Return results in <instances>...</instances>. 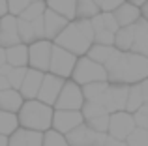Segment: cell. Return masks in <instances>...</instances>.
<instances>
[{
	"mask_svg": "<svg viewBox=\"0 0 148 146\" xmlns=\"http://www.w3.org/2000/svg\"><path fill=\"white\" fill-rule=\"evenodd\" d=\"M107 79L111 84H139L148 79V58L137 53H122L116 49L105 64Z\"/></svg>",
	"mask_w": 148,
	"mask_h": 146,
	"instance_id": "cell-1",
	"label": "cell"
},
{
	"mask_svg": "<svg viewBox=\"0 0 148 146\" xmlns=\"http://www.w3.org/2000/svg\"><path fill=\"white\" fill-rule=\"evenodd\" d=\"M53 109L47 103L40 99H28L19 111V124L25 129H34V131H49L53 126Z\"/></svg>",
	"mask_w": 148,
	"mask_h": 146,
	"instance_id": "cell-2",
	"label": "cell"
},
{
	"mask_svg": "<svg viewBox=\"0 0 148 146\" xmlns=\"http://www.w3.org/2000/svg\"><path fill=\"white\" fill-rule=\"evenodd\" d=\"M54 43L64 47V49H68V51H71L73 55H77V56H83V55H88V51H90V47L94 45V41H92L90 38L77 26V23L73 21V23H69L64 28V32L54 40Z\"/></svg>",
	"mask_w": 148,
	"mask_h": 146,
	"instance_id": "cell-3",
	"label": "cell"
},
{
	"mask_svg": "<svg viewBox=\"0 0 148 146\" xmlns=\"http://www.w3.org/2000/svg\"><path fill=\"white\" fill-rule=\"evenodd\" d=\"M71 77L81 86L90 84V83H98V81H109L105 66L94 62V60L88 58V56H83V58L77 60V66H75V70H73Z\"/></svg>",
	"mask_w": 148,
	"mask_h": 146,
	"instance_id": "cell-4",
	"label": "cell"
},
{
	"mask_svg": "<svg viewBox=\"0 0 148 146\" xmlns=\"http://www.w3.org/2000/svg\"><path fill=\"white\" fill-rule=\"evenodd\" d=\"M77 66V55H73L71 51L60 47L54 43L53 45V56H51V66H49V73L68 79L73 75V70Z\"/></svg>",
	"mask_w": 148,
	"mask_h": 146,
	"instance_id": "cell-5",
	"label": "cell"
},
{
	"mask_svg": "<svg viewBox=\"0 0 148 146\" xmlns=\"http://www.w3.org/2000/svg\"><path fill=\"white\" fill-rule=\"evenodd\" d=\"M84 103H86V99L83 94V86L77 84L75 81H68L62 88L54 107H56V111H81Z\"/></svg>",
	"mask_w": 148,
	"mask_h": 146,
	"instance_id": "cell-6",
	"label": "cell"
},
{
	"mask_svg": "<svg viewBox=\"0 0 148 146\" xmlns=\"http://www.w3.org/2000/svg\"><path fill=\"white\" fill-rule=\"evenodd\" d=\"M109 133H98L90 128V126L84 122L79 128H75L73 131H69L66 135L69 146H105V141H107Z\"/></svg>",
	"mask_w": 148,
	"mask_h": 146,
	"instance_id": "cell-7",
	"label": "cell"
},
{
	"mask_svg": "<svg viewBox=\"0 0 148 146\" xmlns=\"http://www.w3.org/2000/svg\"><path fill=\"white\" fill-rule=\"evenodd\" d=\"M127 96H130V86L127 84H111L105 90V94L98 99V103H101L107 109L109 114H112V113H118V111H126Z\"/></svg>",
	"mask_w": 148,
	"mask_h": 146,
	"instance_id": "cell-8",
	"label": "cell"
},
{
	"mask_svg": "<svg viewBox=\"0 0 148 146\" xmlns=\"http://www.w3.org/2000/svg\"><path fill=\"white\" fill-rule=\"evenodd\" d=\"M135 128H137V124H135V116L131 113L118 111V113L111 114V120H109V135L111 137L126 141L135 131Z\"/></svg>",
	"mask_w": 148,
	"mask_h": 146,
	"instance_id": "cell-9",
	"label": "cell"
},
{
	"mask_svg": "<svg viewBox=\"0 0 148 146\" xmlns=\"http://www.w3.org/2000/svg\"><path fill=\"white\" fill-rule=\"evenodd\" d=\"M53 45L49 40H40L36 43H30V68L40 71H49L51 66V56H53Z\"/></svg>",
	"mask_w": 148,
	"mask_h": 146,
	"instance_id": "cell-10",
	"label": "cell"
},
{
	"mask_svg": "<svg viewBox=\"0 0 148 146\" xmlns=\"http://www.w3.org/2000/svg\"><path fill=\"white\" fill-rule=\"evenodd\" d=\"M81 124H84V116L81 111H56L53 116V129L62 135H68Z\"/></svg>",
	"mask_w": 148,
	"mask_h": 146,
	"instance_id": "cell-11",
	"label": "cell"
},
{
	"mask_svg": "<svg viewBox=\"0 0 148 146\" xmlns=\"http://www.w3.org/2000/svg\"><path fill=\"white\" fill-rule=\"evenodd\" d=\"M64 84H66V81L62 77L54 75V73H45L40 94H38V99L47 103V105H54L58 96H60V92H62V88H64Z\"/></svg>",
	"mask_w": 148,
	"mask_h": 146,
	"instance_id": "cell-12",
	"label": "cell"
},
{
	"mask_svg": "<svg viewBox=\"0 0 148 146\" xmlns=\"http://www.w3.org/2000/svg\"><path fill=\"white\" fill-rule=\"evenodd\" d=\"M19 19L17 15L8 13L6 17H2V25H0V45L2 47H13V45L23 43L21 36H19Z\"/></svg>",
	"mask_w": 148,
	"mask_h": 146,
	"instance_id": "cell-13",
	"label": "cell"
},
{
	"mask_svg": "<svg viewBox=\"0 0 148 146\" xmlns=\"http://www.w3.org/2000/svg\"><path fill=\"white\" fill-rule=\"evenodd\" d=\"M43 21H45V38H47L49 41H54L62 32H64L66 26L69 25V19H66L64 15L56 13V11L49 10V8H47V11H45V15H43Z\"/></svg>",
	"mask_w": 148,
	"mask_h": 146,
	"instance_id": "cell-14",
	"label": "cell"
},
{
	"mask_svg": "<svg viewBox=\"0 0 148 146\" xmlns=\"http://www.w3.org/2000/svg\"><path fill=\"white\" fill-rule=\"evenodd\" d=\"M43 131L19 128L13 135H10V146H43Z\"/></svg>",
	"mask_w": 148,
	"mask_h": 146,
	"instance_id": "cell-15",
	"label": "cell"
},
{
	"mask_svg": "<svg viewBox=\"0 0 148 146\" xmlns=\"http://www.w3.org/2000/svg\"><path fill=\"white\" fill-rule=\"evenodd\" d=\"M43 77H45L43 71L30 68V70L26 71V77H25L23 86L19 88V92L23 94V98H25V99H36L38 94H40V88H41V83H43Z\"/></svg>",
	"mask_w": 148,
	"mask_h": 146,
	"instance_id": "cell-16",
	"label": "cell"
},
{
	"mask_svg": "<svg viewBox=\"0 0 148 146\" xmlns=\"http://www.w3.org/2000/svg\"><path fill=\"white\" fill-rule=\"evenodd\" d=\"M112 13H114V17H116V21H118L120 28H122V26H131V25H135V23H137L139 19L143 17L141 8L135 6V4H131V2H124L122 6L118 8V10L112 11Z\"/></svg>",
	"mask_w": 148,
	"mask_h": 146,
	"instance_id": "cell-17",
	"label": "cell"
},
{
	"mask_svg": "<svg viewBox=\"0 0 148 146\" xmlns=\"http://www.w3.org/2000/svg\"><path fill=\"white\" fill-rule=\"evenodd\" d=\"M133 26H135V41L131 47V53H137V55H143L148 58V21L145 17H141Z\"/></svg>",
	"mask_w": 148,
	"mask_h": 146,
	"instance_id": "cell-18",
	"label": "cell"
},
{
	"mask_svg": "<svg viewBox=\"0 0 148 146\" xmlns=\"http://www.w3.org/2000/svg\"><path fill=\"white\" fill-rule=\"evenodd\" d=\"M23 99H25L23 94L17 92L15 88L2 90V92H0V109H2V111H10V113H19L21 107L25 105Z\"/></svg>",
	"mask_w": 148,
	"mask_h": 146,
	"instance_id": "cell-19",
	"label": "cell"
},
{
	"mask_svg": "<svg viewBox=\"0 0 148 146\" xmlns=\"http://www.w3.org/2000/svg\"><path fill=\"white\" fill-rule=\"evenodd\" d=\"M6 53H8V64H10V66H13V68H25L26 64H28L30 47H26L25 43L8 47Z\"/></svg>",
	"mask_w": 148,
	"mask_h": 146,
	"instance_id": "cell-20",
	"label": "cell"
},
{
	"mask_svg": "<svg viewBox=\"0 0 148 146\" xmlns=\"http://www.w3.org/2000/svg\"><path fill=\"white\" fill-rule=\"evenodd\" d=\"M133 41H135V26H122V28L116 32V38H114V47L122 53H127L131 51L133 47Z\"/></svg>",
	"mask_w": 148,
	"mask_h": 146,
	"instance_id": "cell-21",
	"label": "cell"
},
{
	"mask_svg": "<svg viewBox=\"0 0 148 146\" xmlns=\"http://www.w3.org/2000/svg\"><path fill=\"white\" fill-rule=\"evenodd\" d=\"M47 8L64 15L69 21L77 17V0H47Z\"/></svg>",
	"mask_w": 148,
	"mask_h": 146,
	"instance_id": "cell-22",
	"label": "cell"
},
{
	"mask_svg": "<svg viewBox=\"0 0 148 146\" xmlns=\"http://www.w3.org/2000/svg\"><path fill=\"white\" fill-rule=\"evenodd\" d=\"M116 47L114 45H99V43H94L90 47V51H88V58H92L94 62L101 64V66H105V64L109 62V58H111L112 55H114Z\"/></svg>",
	"mask_w": 148,
	"mask_h": 146,
	"instance_id": "cell-23",
	"label": "cell"
},
{
	"mask_svg": "<svg viewBox=\"0 0 148 146\" xmlns=\"http://www.w3.org/2000/svg\"><path fill=\"white\" fill-rule=\"evenodd\" d=\"M19 114L10 113V111H2L0 109V133L2 135H13L19 129Z\"/></svg>",
	"mask_w": 148,
	"mask_h": 146,
	"instance_id": "cell-24",
	"label": "cell"
},
{
	"mask_svg": "<svg viewBox=\"0 0 148 146\" xmlns=\"http://www.w3.org/2000/svg\"><path fill=\"white\" fill-rule=\"evenodd\" d=\"M111 86L109 81H98V83H90V84H84L83 86V94L86 101H98L101 96L105 94V90Z\"/></svg>",
	"mask_w": 148,
	"mask_h": 146,
	"instance_id": "cell-25",
	"label": "cell"
},
{
	"mask_svg": "<svg viewBox=\"0 0 148 146\" xmlns=\"http://www.w3.org/2000/svg\"><path fill=\"white\" fill-rule=\"evenodd\" d=\"M143 105H145V99H143L141 83H139V84H131V86H130V96H127L126 111H127V113H131V114H135Z\"/></svg>",
	"mask_w": 148,
	"mask_h": 146,
	"instance_id": "cell-26",
	"label": "cell"
},
{
	"mask_svg": "<svg viewBox=\"0 0 148 146\" xmlns=\"http://www.w3.org/2000/svg\"><path fill=\"white\" fill-rule=\"evenodd\" d=\"M101 13V8L94 0H77V19H94Z\"/></svg>",
	"mask_w": 148,
	"mask_h": 146,
	"instance_id": "cell-27",
	"label": "cell"
},
{
	"mask_svg": "<svg viewBox=\"0 0 148 146\" xmlns=\"http://www.w3.org/2000/svg\"><path fill=\"white\" fill-rule=\"evenodd\" d=\"M19 19V36H21L23 43H36L38 38H36V30H34L32 21H25V19L17 17Z\"/></svg>",
	"mask_w": 148,
	"mask_h": 146,
	"instance_id": "cell-28",
	"label": "cell"
},
{
	"mask_svg": "<svg viewBox=\"0 0 148 146\" xmlns=\"http://www.w3.org/2000/svg\"><path fill=\"white\" fill-rule=\"evenodd\" d=\"M45 11H47V2H45V0H40V2H34L32 6H28L19 17L25 19V21H36V19L43 17Z\"/></svg>",
	"mask_w": 148,
	"mask_h": 146,
	"instance_id": "cell-29",
	"label": "cell"
},
{
	"mask_svg": "<svg viewBox=\"0 0 148 146\" xmlns=\"http://www.w3.org/2000/svg\"><path fill=\"white\" fill-rule=\"evenodd\" d=\"M81 113H83L84 120H90V118H96V116L109 114L107 109H105L101 103H98V101H86V103H84V107L81 109Z\"/></svg>",
	"mask_w": 148,
	"mask_h": 146,
	"instance_id": "cell-30",
	"label": "cell"
},
{
	"mask_svg": "<svg viewBox=\"0 0 148 146\" xmlns=\"http://www.w3.org/2000/svg\"><path fill=\"white\" fill-rule=\"evenodd\" d=\"M127 146H148V129L135 128V131L126 139Z\"/></svg>",
	"mask_w": 148,
	"mask_h": 146,
	"instance_id": "cell-31",
	"label": "cell"
},
{
	"mask_svg": "<svg viewBox=\"0 0 148 146\" xmlns=\"http://www.w3.org/2000/svg\"><path fill=\"white\" fill-rule=\"evenodd\" d=\"M43 146H69V144H68V139H66V135L58 133L56 129H49V131H45Z\"/></svg>",
	"mask_w": 148,
	"mask_h": 146,
	"instance_id": "cell-32",
	"label": "cell"
},
{
	"mask_svg": "<svg viewBox=\"0 0 148 146\" xmlns=\"http://www.w3.org/2000/svg\"><path fill=\"white\" fill-rule=\"evenodd\" d=\"M109 120H111V114H103V116H96V118H90V120H84V122H86L94 131L109 133Z\"/></svg>",
	"mask_w": 148,
	"mask_h": 146,
	"instance_id": "cell-33",
	"label": "cell"
},
{
	"mask_svg": "<svg viewBox=\"0 0 148 146\" xmlns=\"http://www.w3.org/2000/svg\"><path fill=\"white\" fill-rule=\"evenodd\" d=\"M26 68H13V70L10 71V75H8V79H10L11 83V88H21L23 83H25V77H26Z\"/></svg>",
	"mask_w": 148,
	"mask_h": 146,
	"instance_id": "cell-34",
	"label": "cell"
},
{
	"mask_svg": "<svg viewBox=\"0 0 148 146\" xmlns=\"http://www.w3.org/2000/svg\"><path fill=\"white\" fill-rule=\"evenodd\" d=\"M34 2H40V0H8V6H10V13L11 15H21L23 11L28 6H32Z\"/></svg>",
	"mask_w": 148,
	"mask_h": 146,
	"instance_id": "cell-35",
	"label": "cell"
},
{
	"mask_svg": "<svg viewBox=\"0 0 148 146\" xmlns=\"http://www.w3.org/2000/svg\"><path fill=\"white\" fill-rule=\"evenodd\" d=\"M114 38L116 34H112L111 30L103 28V30H98L94 36V43H99V45H114Z\"/></svg>",
	"mask_w": 148,
	"mask_h": 146,
	"instance_id": "cell-36",
	"label": "cell"
},
{
	"mask_svg": "<svg viewBox=\"0 0 148 146\" xmlns=\"http://www.w3.org/2000/svg\"><path fill=\"white\" fill-rule=\"evenodd\" d=\"M101 19H103V26L107 30H111L112 34H116L120 30V25H118V21H116L112 11H103V13H101Z\"/></svg>",
	"mask_w": 148,
	"mask_h": 146,
	"instance_id": "cell-37",
	"label": "cell"
},
{
	"mask_svg": "<svg viewBox=\"0 0 148 146\" xmlns=\"http://www.w3.org/2000/svg\"><path fill=\"white\" fill-rule=\"evenodd\" d=\"M133 116H135V124H137V128L148 129V105H143Z\"/></svg>",
	"mask_w": 148,
	"mask_h": 146,
	"instance_id": "cell-38",
	"label": "cell"
},
{
	"mask_svg": "<svg viewBox=\"0 0 148 146\" xmlns=\"http://www.w3.org/2000/svg\"><path fill=\"white\" fill-rule=\"evenodd\" d=\"M126 0H103L101 4V11H116Z\"/></svg>",
	"mask_w": 148,
	"mask_h": 146,
	"instance_id": "cell-39",
	"label": "cell"
},
{
	"mask_svg": "<svg viewBox=\"0 0 148 146\" xmlns=\"http://www.w3.org/2000/svg\"><path fill=\"white\" fill-rule=\"evenodd\" d=\"M105 146H127L126 141H120V139H114V137L109 135L107 141H105Z\"/></svg>",
	"mask_w": 148,
	"mask_h": 146,
	"instance_id": "cell-40",
	"label": "cell"
},
{
	"mask_svg": "<svg viewBox=\"0 0 148 146\" xmlns=\"http://www.w3.org/2000/svg\"><path fill=\"white\" fill-rule=\"evenodd\" d=\"M10 88H11L10 79H8L6 75H0V92H2V90H10Z\"/></svg>",
	"mask_w": 148,
	"mask_h": 146,
	"instance_id": "cell-41",
	"label": "cell"
},
{
	"mask_svg": "<svg viewBox=\"0 0 148 146\" xmlns=\"http://www.w3.org/2000/svg\"><path fill=\"white\" fill-rule=\"evenodd\" d=\"M141 90H143V99H145V105H148V79H145L141 83Z\"/></svg>",
	"mask_w": 148,
	"mask_h": 146,
	"instance_id": "cell-42",
	"label": "cell"
},
{
	"mask_svg": "<svg viewBox=\"0 0 148 146\" xmlns=\"http://www.w3.org/2000/svg\"><path fill=\"white\" fill-rule=\"evenodd\" d=\"M10 13V6H8V0H0V17H6Z\"/></svg>",
	"mask_w": 148,
	"mask_h": 146,
	"instance_id": "cell-43",
	"label": "cell"
},
{
	"mask_svg": "<svg viewBox=\"0 0 148 146\" xmlns=\"http://www.w3.org/2000/svg\"><path fill=\"white\" fill-rule=\"evenodd\" d=\"M6 64H8V53H6V47L0 45V68L6 66Z\"/></svg>",
	"mask_w": 148,
	"mask_h": 146,
	"instance_id": "cell-44",
	"label": "cell"
},
{
	"mask_svg": "<svg viewBox=\"0 0 148 146\" xmlns=\"http://www.w3.org/2000/svg\"><path fill=\"white\" fill-rule=\"evenodd\" d=\"M11 70H13V66H10V64H6V66H2V68H0V75H10V71Z\"/></svg>",
	"mask_w": 148,
	"mask_h": 146,
	"instance_id": "cell-45",
	"label": "cell"
},
{
	"mask_svg": "<svg viewBox=\"0 0 148 146\" xmlns=\"http://www.w3.org/2000/svg\"><path fill=\"white\" fill-rule=\"evenodd\" d=\"M0 146H10V139L6 135H2V133H0Z\"/></svg>",
	"mask_w": 148,
	"mask_h": 146,
	"instance_id": "cell-46",
	"label": "cell"
},
{
	"mask_svg": "<svg viewBox=\"0 0 148 146\" xmlns=\"http://www.w3.org/2000/svg\"><path fill=\"white\" fill-rule=\"evenodd\" d=\"M127 2H131V4H135V6L143 8V6H145V4L148 2V0H127Z\"/></svg>",
	"mask_w": 148,
	"mask_h": 146,
	"instance_id": "cell-47",
	"label": "cell"
},
{
	"mask_svg": "<svg viewBox=\"0 0 148 146\" xmlns=\"http://www.w3.org/2000/svg\"><path fill=\"white\" fill-rule=\"evenodd\" d=\"M141 11H143V17H145L146 19V21H148V2L145 4V6H143L141 8Z\"/></svg>",
	"mask_w": 148,
	"mask_h": 146,
	"instance_id": "cell-48",
	"label": "cell"
},
{
	"mask_svg": "<svg viewBox=\"0 0 148 146\" xmlns=\"http://www.w3.org/2000/svg\"><path fill=\"white\" fill-rule=\"evenodd\" d=\"M94 2H96V4H98V6L101 8V4H103V0H94Z\"/></svg>",
	"mask_w": 148,
	"mask_h": 146,
	"instance_id": "cell-49",
	"label": "cell"
},
{
	"mask_svg": "<svg viewBox=\"0 0 148 146\" xmlns=\"http://www.w3.org/2000/svg\"><path fill=\"white\" fill-rule=\"evenodd\" d=\"M0 25H2V17H0Z\"/></svg>",
	"mask_w": 148,
	"mask_h": 146,
	"instance_id": "cell-50",
	"label": "cell"
},
{
	"mask_svg": "<svg viewBox=\"0 0 148 146\" xmlns=\"http://www.w3.org/2000/svg\"><path fill=\"white\" fill-rule=\"evenodd\" d=\"M96 146H98V144H96Z\"/></svg>",
	"mask_w": 148,
	"mask_h": 146,
	"instance_id": "cell-51",
	"label": "cell"
}]
</instances>
